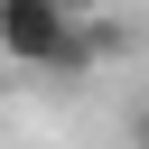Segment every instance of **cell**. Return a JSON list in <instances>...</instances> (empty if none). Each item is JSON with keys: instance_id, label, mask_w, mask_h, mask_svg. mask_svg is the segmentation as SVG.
Listing matches in <instances>:
<instances>
[{"instance_id": "obj_3", "label": "cell", "mask_w": 149, "mask_h": 149, "mask_svg": "<svg viewBox=\"0 0 149 149\" xmlns=\"http://www.w3.org/2000/svg\"><path fill=\"white\" fill-rule=\"evenodd\" d=\"M130 130H140V149H149V112H140V121H130Z\"/></svg>"}, {"instance_id": "obj_2", "label": "cell", "mask_w": 149, "mask_h": 149, "mask_svg": "<svg viewBox=\"0 0 149 149\" xmlns=\"http://www.w3.org/2000/svg\"><path fill=\"white\" fill-rule=\"evenodd\" d=\"M56 9H74V19H93V9H102V0H56Z\"/></svg>"}, {"instance_id": "obj_1", "label": "cell", "mask_w": 149, "mask_h": 149, "mask_svg": "<svg viewBox=\"0 0 149 149\" xmlns=\"http://www.w3.org/2000/svg\"><path fill=\"white\" fill-rule=\"evenodd\" d=\"M0 56L9 65H47V74H84L102 56V37H84V19L56 9V0H0Z\"/></svg>"}]
</instances>
